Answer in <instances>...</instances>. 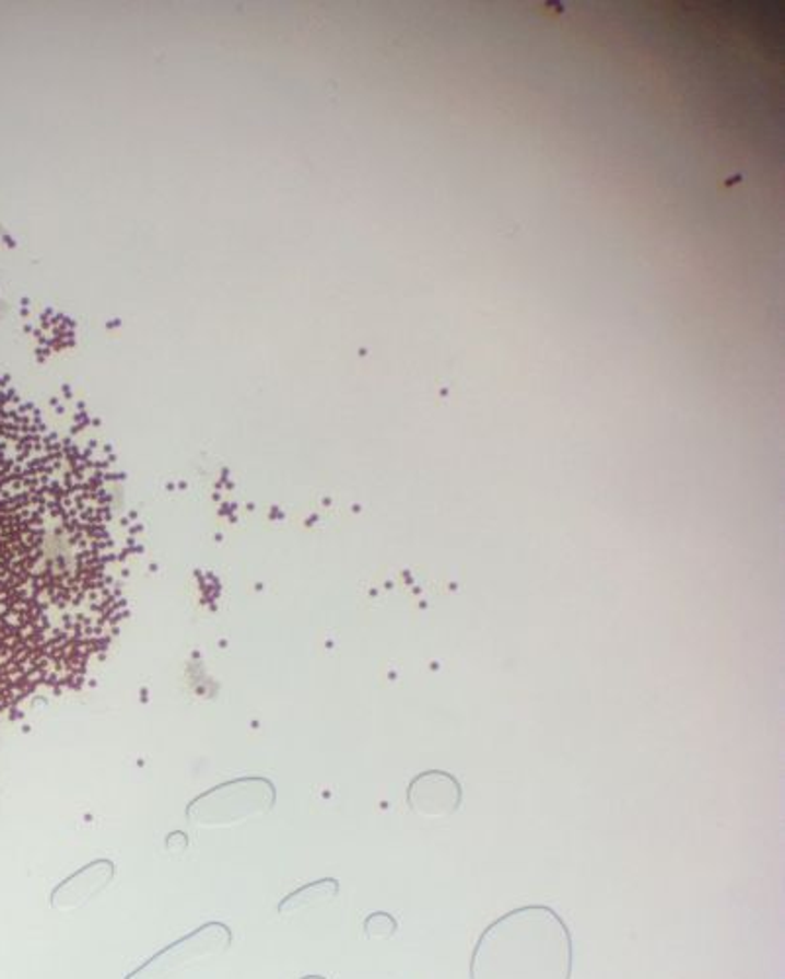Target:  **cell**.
I'll list each match as a JSON object with an SVG mask.
<instances>
[{
  "label": "cell",
  "instance_id": "1",
  "mask_svg": "<svg viewBox=\"0 0 785 979\" xmlns=\"http://www.w3.org/2000/svg\"><path fill=\"white\" fill-rule=\"evenodd\" d=\"M574 946L569 926L544 905L519 907L480 934L470 979H571Z\"/></svg>",
  "mask_w": 785,
  "mask_h": 979
},
{
  "label": "cell",
  "instance_id": "2",
  "mask_svg": "<svg viewBox=\"0 0 785 979\" xmlns=\"http://www.w3.org/2000/svg\"><path fill=\"white\" fill-rule=\"evenodd\" d=\"M230 946V931L222 924H208L187 939L168 946L153 960L148 961L128 979H167L171 974L185 970L192 961L200 960L202 956L224 952Z\"/></svg>",
  "mask_w": 785,
  "mask_h": 979
},
{
  "label": "cell",
  "instance_id": "3",
  "mask_svg": "<svg viewBox=\"0 0 785 979\" xmlns=\"http://www.w3.org/2000/svg\"><path fill=\"white\" fill-rule=\"evenodd\" d=\"M462 800L460 785L445 772L423 774L412 783L408 802L413 812L427 819H443L457 812Z\"/></svg>",
  "mask_w": 785,
  "mask_h": 979
},
{
  "label": "cell",
  "instance_id": "4",
  "mask_svg": "<svg viewBox=\"0 0 785 979\" xmlns=\"http://www.w3.org/2000/svg\"><path fill=\"white\" fill-rule=\"evenodd\" d=\"M114 866L106 860L94 862L83 867L81 872H77L75 876L69 877L61 886L57 887L56 894L51 897L54 907L57 909H73L79 905H84L91 897L96 896L106 884L113 879Z\"/></svg>",
  "mask_w": 785,
  "mask_h": 979
},
{
  "label": "cell",
  "instance_id": "5",
  "mask_svg": "<svg viewBox=\"0 0 785 979\" xmlns=\"http://www.w3.org/2000/svg\"><path fill=\"white\" fill-rule=\"evenodd\" d=\"M337 891H339V884H337L336 879H321V882L309 884L304 889H300L296 894L286 897L282 901L281 907H279V911L286 914L296 913L300 909L326 904V901H331L337 896Z\"/></svg>",
  "mask_w": 785,
  "mask_h": 979
},
{
  "label": "cell",
  "instance_id": "6",
  "mask_svg": "<svg viewBox=\"0 0 785 979\" xmlns=\"http://www.w3.org/2000/svg\"><path fill=\"white\" fill-rule=\"evenodd\" d=\"M398 931V924L392 914L373 913L365 921V934L371 941H386L392 939Z\"/></svg>",
  "mask_w": 785,
  "mask_h": 979
},
{
  "label": "cell",
  "instance_id": "7",
  "mask_svg": "<svg viewBox=\"0 0 785 979\" xmlns=\"http://www.w3.org/2000/svg\"><path fill=\"white\" fill-rule=\"evenodd\" d=\"M304 979H324V978H304Z\"/></svg>",
  "mask_w": 785,
  "mask_h": 979
}]
</instances>
